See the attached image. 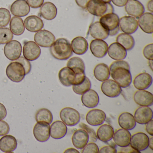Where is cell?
<instances>
[{
  "mask_svg": "<svg viewBox=\"0 0 153 153\" xmlns=\"http://www.w3.org/2000/svg\"><path fill=\"white\" fill-rule=\"evenodd\" d=\"M110 74L114 80L123 88L129 86L132 82V77L130 66L125 61L116 60L111 64Z\"/></svg>",
  "mask_w": 153,
  "mask_h": 153,
  "instance_id": "cell-1",
  "label": "cell"
},
{
  "mask_svg": "<svg viewBox=\"0 0 153 153\" xmlns=\"http://www.w3.org/2000/svg\"><path fill=\"white\" fill-rule=\"evenodd\" d=\"M50 52L53 58L59 60L68 59L73 54L70 43L63 38L55 41L50 48Z\"/></svg>",
  "mask_w": 153,
  "mask_h": 153,
  "instance_id": "cell-2",
  "label": "cell"
},
{
  "mask_svg": "<svg viewBox=\"0 0 153 153\" xmlns=\"http://www.w3.org/2000/svg\"><path fill=\"white\" fill-rule=\"evenodd\" d=\"M86 8L91 15L97 17H102L114 12L112 5L102 0H90Z\"/></svg>",
  "mask_w": 153,
  "mask_h": 153,
  "instance_id": "cell-3",
  "label": "cell"
},
{
  "mask_svg": "<svg viewBox=\"0 0 153 153\" xmlns=\"http://www.w3.org/2000/svg\"><path fill=\"white\" fill-rule=\"evenodd\" d=\"M99 22L111 36H115L119 32L120 19L114 13H110L101 17Z\"/></svg>",
  "mask_w": 153,
  "mask_h": 153,
  "instance_id": "cell-4",
  "label": "cell"
},
{
  "mask_svg": "<svg viewBox=\"0 0 153 153\" xmlns=\"http://www.w3.org/2000/svg\"><path fill=\"white\" fill-rule=\"evenodd\" d=\"M6 74L10 80L16 83L22 81L26 75L23 64L16 61L9 64L6 69Z\"/></svg>",
  "mask_w": 153,
  "mask_h": 153,
  "instance_id": "cell-5",
  "label": "cell"
},
{
  "mask_svg": "<svg viewBox=\"0 0 153 153\" xmlns=\"http://www.w3.org/2000/svg\"><path fill=\"white\" fill-rule=\"evenodd\" d=\"M60 117L62 122L71 127L77 125L80 120L79 112L71 107H65L62 109L60 113Z\"/></svg>",
  "mask_w": 153,
  "mask_h": 153,
  "instance_id": "cell-6",
  "label": "cell"
},
{
  "mask_svg": "<svg viewBox=\"0 0 153 153\" xmlns=\"http://www.w3.org/2000/svg\"><path fill=\"white\" fill-rule=\"evenodd\" d=\"M34 39L35 42L41 47L49 48L55 42V37L52 33L44 29L37 32L35 35Z\"/></svg>",
  "mask_w": 153,
  "mask_h": 153,
  "instance_id": "cell-7",
  "label": "cell"
},
{
  "mask_svg": "<svg viewBox=\"0 0 153 153\" xmlns=\"http://www.w3.org/2000/svg\"><path fill=\"white\" fill-rule=\"evenodd\" d=\"M4 53L8 59L11 61L16 60L20 57L22 53V45L18 41H11L5 45Z\"/></svg>",
  "mask_w": 153,
  "mask_h": 153,
  "instance_id": "cell-8",
  "label": "cell"
},
{
  "mask_svg": "<svg viewBox=\"0 0 153 153\" xmlns=\"http://www.w3.org/2000/svg\"><path fill=\"white\" fill-rule=\"evenodd\" d=\"M149 141V137L146 133L137 132L131 136L130 145L137 151H143L148 147Z\"/></svg>",
  "mask_w": 153,
  "mask_h": 153,
  "instance_id": "cell-9",
  "label": "cell"
},
{
  "mask_svg": "<svg viewBox=\"0 0 153 153\" xmlns=\"http://www.w3.org/2000/svg\"><path fill=\"white\" fill-rule=\"evenodd\" d=\"M101 90L104 94L111 98L119 96L122 92L121 87L112 79H107L101 85Z\"/></svg>",
  "mask_w": 153,
  "mask_h": 153,
  "instance_id": "cell-10",
  "label": "cell"
},
{
  "mask_svg": "<svg viewBox=\"0 0 153 153\" xmlns=\"http://www.w3.org/2000/svg\"><path fill=\"white\" fill-rule=\"evenodd\" d=\"M119 26L123 33L132 34L137 30L138 24L135 18L131 16H125L120 19Z\"/></svg>",
  "mask_w": 153,
  "mask_h": 153,
  "instance_id": "cell-11",
  "label": "cell"
},
{
  "mask_svg": "<svg viewBox=\"0 0 153 153\" xmlns=\"http://www.w3.org/2000/svg\"><path fill=\"white\" fill-rule=\"evenodd\" d=\"M41 54V50L38 45L33 41L27 42L23 47V55L27 59L30 61L38 59Z\"/></svg>",
  "mask_w": 153,
  "mask_h": 153,
  "instance_id": "cell-12",
  "label": "cell"
},
{
  "mask_svg": "<svg viewBox=\"0 0 153 153\" xmlns=\"http://www.w3.org/2000/svg\"><path fill=\"white\" fill-rule=\"evenodd\" d=\"M108 45L102 40H92L90 44V50L92 54L97 58H103L107 53Z\"/></svg>",
  "mask_w": 153,
  "mask_h": 153,
  "instance_id": "cell-13",
  "label": "cell"
},
{
  "mask_svg": "<svg viewBox=\"0 0 153 153\" xmlns=\"http://www.w3.org/2000/svg\"><path fill=\"white\" fill-rule=\"evenodd\" d=\"M106 117V114L103 111L99 109H93L87 114L86 120L89 125L97 126L103 124Z\"/></svg>",
  "mask_w": 153,
  "mask_h": 153,
  "instance_id": "cell-14",
  "label": "cell"
},
{
  "mask_svg": "<svg viewBox=\"0 0 153 153\" xmlns=\"http://www.w3.org/2000/svg\"><path fill=\"white\" fill-rule=\"evenodd\" d=\"M59 78L63 85L69 87L75 85L76 75L72 69L66 67L62 68L59 71Z\"/></svg>",
  "mask_w": 153,
  "mask_h": 153,
  "instance_id": "cell-15",
  "label": "cell"
},
{
  "mask_svg": "<svg viewBox=\"0 0 153 153\" xmlns=\"http://www.w3.org/2000/svg\"><path fill=\"white\" fill-rule=\"evenodd\" d=\"M153 111L149 106H140L134 113V117L136 123L146 124L153 120Z\"/></svg>",
  "mask_w": 153,
  "mask_h": 153,
  "instance_id": "cell-16",
  "label": "cell"
},
{
  "mask_svg": "<svg viewBox=\"0 0 153 153\" xmlns=\"http://www.w3.org/2000/svg\"><path fill=\"white\" fill-rule=\"evenodd\" d=\"M50 124L37 123L33 128V135L36 140L44 142L49 140L50 137Z\"/></svg>",
  "mask_w": 153,
  "mask_h": 153,
  "instance_id": "cell-17",
  "label": "cell"
},
{
  "mask_svg": "<svg viewBox=\"0 0 153 153\" xmlns=\"http://www.w3.org/2000/svg\"><path fill=\"white\" fill-rule=\"evenodd\" d=\"M135 102L140 106H150L153 104V95L145 90H139L133 96Z\"/></svg>",
  "mask_w": 153,
  "mask_h": 153,
  "instance_id": "cell-18",
  "label": "cell"
},
{
  "mask_svg": "<svg viewBox=\"0 0 153 153\" xmlns=\"http://www.w3.org/2000/svg\"><path fill=\"white\" fill-rule=\"evenodd\" d=\"M10 10L13 16L25 17L29 14L30 8L25 0H16L10 6Z\"/></svg>",
  "mask_w": 153,
  "mask_h": 153,
  "instance_id": "cell-19",
  "label": "cell"
},
{
  "mask_svg": "<svg viewBox=\"0 0 153 153\" xmlns=\"http://www.w3.org/2000/svg\"><path fill=\"white\" fill-rule=\"evenodd\" d=\"M127 14L136 18H139L145 12V8L138 0H129L125 5Z\"/></svg>",
  "mask_w": 153,
  "mask_h": 153,
  "instance_id": "cell-20",
  "label": "cell"
},
{
  "mask_svg": "<svg viewBox=\"0 0 153 153\" xmlns=\"http://www.w3.org/2000/svg\"><path fill=\"white\" fill-rule=\"evenodd\" d=\"M131 136L128 130L121 128L114 132L112 138L115 145L120 147H125L129 146Z\"/></svg>",
  "mask_w": 153,
  "mask_h": 153,
  "instance_id": "cell-21",
  "label": "cell"
},
{
  "mask_svg": "<svg viewBox=\"0 0 153 153\" xmlns=\"http://www.w3.org/2000/svg\"><path fill=\"white\" fill-rule=\"evenodd\" d=\"M89 141L87 132L82 129L77 130L73 133L72 142L73 146L78 149H83Z\"/></svg>",
  "mask_w": 153,
  "mask_h": 153,
  "instance_id": "cell-22",
  "label": "cell"
},
{
  "mask_svg": "<svg viewBox=\"0 0 153 153\" xmlns=\"http://www.w3.org/2000/svg\"><path fill=\"white\" fill-rule=\"evenodd\" d=\"M153 82L152 76L146 72L140 73L133 80V85L138 90H146L151 85Z\"/></svg>",
  "mask_w": 153,
  "mask_h": 153,
  "instance_id": "cell-23",
  "label": "cell"
},
{
  "mask_svg": "<svg viewBox=\"0 0 153 153\" xmlns=\"http://www.w3.org/2000/svg\"><path fill=\"white\" fill-rule=\"evenodd\" d=\"M108 55L111 59L115 60H122L127 56L126 50L123 46L117 42L112 43L108 47Z\"/></svg>",
  "mask_w": 153,
  "mask_h": 153,
  "instance_id": "cell-24",
  "label": "cell"
},
{
  "mask_svg": "<svg viewBox=\"0 0 153 153\" xmlns=\"http://www.w3.org/2000/svg\"><path fill=\"white\" fill-rule=\"evenodd\" d=\"M24 25L27 31L36 33L42 30L44 27L43 20L36 16L27 17L24 21Z\"/></svg>",
  "mask_w": 153,
  "mask_h": 153,
  "instance_id": "cell-25",
  "label": "cell"
},
{
  "mask_svg": "<svg viewBox=\"0 0 153 153\" xmlns=\"http://www.w3.org/2000/svg\"><path fill=\"white\" fill-rule=\"evenodd\" d=\"M68 131L66 124L61 121H54L50 128V136L55 139H60L65 137Z\"/></svg>",
  "mask_w": 153,
  "mask_h": 153,
  "instance_id": "cell-26",
  "label": "cell"
},
{
  "mask_svg": "<svg viewBox=\"0 0 153 153\" xmlns=\"http://www.w3.org/2000/svg\"><path fill=\"white\" fill-rule=\"evenodd\" d=\"M81 102L85 107L89 108L96 107L99 102V97L97 93L93 89H89L82 94Z\"/></svg>",
  "mask_w": 153,
  "mask_h": 153,
  "instance_id": "cell-27",
  "label": "cell"
},
{
  "mask_svg": "<svg viewBox=\"0 0 153 153\" xmlns=\"http://www.w3.org/2000/svg\"><path fill=\"white\" fill-rule=\"evenodd\" d=\"M153 15L152 13H143L139 18L138 24L140 29L147 34H152L153 32Z\"/></svg>",
  "mask_w": 153,
  "mask_h": 153,
  "instance_id": "cell-28",
  "label": "cell"
},
{
  "mask_svg": "<svg viewBox=\"0 0 153 153\" xmlns=\"http://www.w3.org/2000/svg\"><path fill=\"white\" fill-rule=\"evenodd\" d=\"M17 147L16 138L11 135H5L0 139V150L4 153L13 152Z\"/></svg>",
  "mask_w": 153,
  "mask_h": 153,
  "instance_id": "cell-29",
  "label": "cell"
},
{
  "mask_svg": "<svg viewBox=\"0 0 153 153\" xmlns=\"http://www.w3.org/2000/svg\"><path fill=\"white\" fill-rule=\"evenodd\" d=\"M71 45L72 52L77 55H83L88 49L87 41L82 36H78L73 39Z\"/></svg>",
  "mask_w": 153,
  "mask_h": 153,
  "instance_id": "cell-30",
  "label": "cell"
},
{
  "mask_svg": "<svg viewBox=\"0 0 153 153\" xmlns=\"http://www.w3.org/2000/svg\"><path fill=\"white\" fill-rule=\"evenodd\" d=\"M90 35L95 39L105 40L109 36L108 32L105 29L99 22H95L89 27Z\"/></svg>",
  "mask_w": 153,
  "mask_h": 153,
  "instance_id": "cell-31",
  "label": "cell"
},
{
  "mask_svg": "<svg viewBox=\"0 0 153 153\" xmlns=\"http://www.w3.org/2000/svg\"><path fill=\"white\" fill-rule=\"evenodd\" d=\"M118 123L121 128L127 130H131L136 126L134 116L128 112L122 113L118 118Z\"/></svg>",
  "mask_w": 153,
  "mask_h": 153,
  "instance_id": "cell-32",
  "label": "cell"
},
{
  "mask_svg": "<svg viewBox=\"0 0 153 153\" xmlns=\"http://www.w3.org/2000/svg\"><path fill=\"white\" fill-rule=\"evenodd\" d=\"M40 13L42 17L44 19L53 20L57 16V7L52 2H45L41 6Z\"/></svg>",
  "mask_w": 153,
  "mask_h": 153,
  "instance_id": "cell-33",
  "label": "cell"
},
{
  "mask_svg": "<svg viewBox=\"0 0 153 153\" xmlns=\"http://www.w3.org/2000/svg\"><path fill=\"white\" fill-rule=\"evenodd\" d=\"M114 134L113 128L109 124L101 125L97 131V138L104 142H107L112 139Z\"/></svg>",
  "mask_w": 153,
  "mask_h": 153,
  "instance_id": "cell-34",
  "label": "cell"
},
{
  "mask_svg": "<svg viewBox=\"0 0 153 153\" xmlns=\"http://www.w3.org/2000/svg\"><path fill=\"white\" fill-rule=\"evenodd\" d=\"M95 77L98 81L104 82L110 77V70L109 67L105 63L97 64L94 71Z\"/></svg>",
  "mask_w": 153,
  "mask_h": 153,
  "instance_id": "cell-35",
  "label": "cell"
},
{
  "mask_svg": "<svg viewBox=\"0 0 153 153\" xmlns=\"http://www.w3.org/2000/svg\"><path fill=\"white\" fill-rule=\"evenodd\" d=\"M67 67L72 69L76 75L85 74V64L82 59L79 57H73L69 60Z\"/></svg>",
  "mask_w": 153,
  "mask_h": 153,
  "instance_id": "cell-36",
  "label": "cell"
},
{
  "mask_svg": "<svg viewBox=\"0 0 153 153\" xmlns=\"http://www.w3.org/2000/svg\"><path fill=\"white\" fill-rule=\"evenodd\" d=\"M116 42L123 46L126 51L132 50L135 44L134 38L128 34H120L116 37Z\"/></svg>",
  "mask_w": 153,
  "mask_h": 153,
  "instance_id": "cell-37",
  "label": "cell"
},
{
  "mask_svg": "<svg viewBox=\"0 0 153 153\" xmlns=\"http://www.w3.org/2000/svg\"><path fill=\"white\" fill-rule=\"evenodd\" d=\"M10 30L16 36H20L25 31V26L23 19L19 17H13L10 24Z\"/></svg>",
  "mask_w": 153,
  "mask_h": 153,
  "instance_id": "cell-38",
  "label": "cell"
},
{
  "mask_svg": "<svg viewBox=\"0 0 153 153\" xmlns=\"http://www.w3.org/2000/svg\"><path fill=\"white\" fill-rule=\"evenodd\" d=\"M36 120L39 123L50 124L52 122L53 116L51 111L46 108L38 110L36 114Z\"/></svg>",
  "mask_w": 153,
  "mask_h": 153,
  "instance_id": "cell-39",
  "label": "cell"
},
{
  "mask_svg": "<svg viewBox=\"0 0 153 153\" xmlns=\"http://www.w3.org/2000/svg\"><path fill=\"white\" fill-rule=\"evenodd\" d=\"M73 91L77 94L82 95L89 90L91 88V81L86 76L85 80L78 85H72Z\"/></svg>",
  "mask_w": 153,
  "mask_h": 153,
  "instance_id": "cell-40",
  "label": "cell"
},
{
  "mask_svg": "<svg viewBox=\"0 0 153 153\" xmlns=\"http://www.w3.org/2000/svg\"><path fill=\"white\" fill-rule=\"evenodd\" d=\"M13 34L8 28L0 27V44L3 45L12 41Z\"/></svg>",
  "mask_w": 153,
  "mask_h": 153,
  "instance_id": "cell-41",
  "label": "cell"
},
{
  "mask_svg": "<svg viewBox=\"0 0 153 153\" xmlns=\"http://www.w3.org/2000/svg\"><path fill=\"white\" fill-rule=\"evenodd\" d=\"M11 19V15L8 10L4 8H0V27L7 26Z\"/></svg>",
  "mask_w": 153,
  "mask_h": 153,
  "instance_id": "cell-42",
  "label": "cell"
},
{
  "mask_svg": "<svg viewBox=\"0 0 153 153\" xmlns=\"http://www.w3.org/2000/svg\"><path fill=\"white\" fill-rule=\"evenodd\" d=\"M79 126L81 129L85 131L88 134V136H89V141H88L95 142L97 141V136L94 129L89 127L88 125L85 124L84 123H80Z\"/></svg>",
  "mask_w": 153,
  "mask_h": 153,
  "instance_id": "cell-43",
  "label": "cell"
},
{
  "mask_svg": "<svg viewBox=\"0 0 153 153\" xmlns=\"http://www.w3.org/2000/svg\"><path fill=\"white\" fill-rule=\"evenodd\" d=\"M99 148L94 142H90L87 144L83 149L81 153H98Z\"/></svg>",
  "mask_w": 153,
  "mask_h": 153,
  "instance_id": "cell-44",
  "label": "cell"
},
{
  "mask_svg": "<svg viewBox=\"0 0 153 153\" xmlns=\"http://www.w3.org/2000/svg\"><path fill=\"white\" fill-rule=\"evenodd\" d=\"M153 44L148 45L144 47L143 51V55L149 60H153Z\"/></svg>",
  "mask_w": 153,
  "mask_h": 153,
  "instance_id": "cell-45",
  "label": "cell"
},
{
  "mask_svg": "<svg viewBox=\"0 0 153 153\" xmlns=\"http://www.w3.org/2000/svg\"><path fill=\"white\" fill-rule=\"evenodd\" d=\"M16 61L19 62L23 64L25 69L26 74L27 75L29 72H30L31 70V64L30 62H29L28 60L26 59L25 58H24L23 56L19 57L18 59L16 60Z\"/></svg>",
  "mask_w": 153,
  "mask_h": 153,
  "instance_id": "cell-46",
  "label": "cell"
},
{
  "mask_svg": "<svg viewBox=\"0 0 153 153\" xmlns=\"http://www.w3.org/2000/svg\"><path fill=\"white\" fill-rule=\"evenodd\" d=\"M9 125L5 121L0 120V136H4L9 132Z\"/></svg>",
  "mask_w": 153,
  "mask_h": 153,
  "instance_id": "cell-47",
  "label": "cell"
},
{
  "mask_svg": "<svg viewBox=\"0 0 153 153\" xmlns=\"http://www.w3.org/2000/svg\"><path fill=\"white\" fill-rule=\"evenodd\" d=\"M44 0H27V2L32 8H39L44 3Z\"/></svg>",
  "mask_w": 153,
  "mask_h": 153,
  "instance_id": "cell-48",
  "label": "cell"
},
{
  "mask_svg": "<svg viewBox=\"0 0 153 153\" xmlns=\"http://www.w3.org/2000/svg\"><path fill=\"white\" fill-rule=\"evenodd\" d=\"M100 153H116L117 149L115 148V146L114 145L111 146H105L103 147L100 150L99 152Z\"/></svg>",
  "mask_w": 153,
  "mask_h": 153,
  "instance_id": "cell-49",
  "label": "cell"
},
{
  "mask_svg": "<svg viewBox=\"0 0 153 153\" xmlns=\"http://www.w3.org/2000/svg\"><path fill=\"white\" fill-rule=\"evenodd\" d=\"M146 132L148 133L150 136H153V120L149 121L147 123H146Z\"/></svg>",
  "mask_w": 153,
  "mask_h": 153,
  "instance_id": "cell-50",
  "label": "cell"
},
{
  "mask_svg": "<svg viewBox=\"0 0 153 153\" xmlns=\"http://www.w3.org/2000/svg\"><path fill=\"white\" fill-rule=\"evenodd\" d=\"M7 115V111L5 106L0 103V120L6 118Z\"/></svg>",
  "mask_w": 153,
  "mask_h": 153,
  "instance_id": "cell-51",
  "label": "cell"
},
{
  "mask_svg": "<svg viewBox=\"0 0 153 153\" xmlns=\"http://www.w3.org/2000/svg\"><path fill=\"white\" fill-rule=\"evenodd\" d=\"M119 153H140V151H137V150H136V149H134L132 148L131 146H128L125 147H122V149H121L120 151L119 152Z\"/></svg>",
  "mask_w": 153,
  "mask_h": 153,
  "instance_id": "cell-52",
  "label": "cell"
},
{
  "mask_svg": "<svg viewBox=\"0 0 153 153\" xmlns=\"http://www.w3.org/2000/svg\"><path fill=\"white\" fill-rule=\"evenodd\" d=\"M75 1H76V3L79 7L85 9L86 8L90 0H75Z\"/></svg>",
  "mask_w": 153,
  "mask_h": 153,
  "instance_id": "cell-53",
  "label": "cell"
},
{
  "mask_svg": "<svg viewBox=\"0 0 153 153\" xmlns=\"http://www.w3.org/2000/svg\"><path fill=\"white\" fill-rule=\"evenodd\" d=\"M128 0H111L115 6L118 7H123L125 6Z\"/></svg>",
  "mask_w": 153,
  "mask_h": 153,
  "instance_id": "cell-54",
  "label": "cell"
},
{
  "mask_svg": "<svg viewBox=\"0 0 153 153\" xmlns=\"http://www.w3.org/2000/svg\"><path fill=\"white\" fill-rule=\"evenodd\" d=\"M147 8L148 10L151 12V13L153 12V0H150L148 2L147 5Z\"/></svg>",
  "mask_w": 153,
  "mask_h": 153,
  "instance_id": "cell-55",
  "label": "cell"
},
{
  "mask_svg": "<svg viewBox=\"0 0 153 153\" xmlns=\"http://www.w3.org/2000/svg\"><path fill=\"white\" fill-rule=\"evenodd\" d=\"M64 153H79V151L74 148H69L65 150Z\"/></svg>",
  "mask_w": 153,
  "mask_h": 153,
  "instance_id": "cell-56",
  "label": "cell"
},
{
  "mask_svg": "<svg viewBox=\"0 0 153 153\" xmlns=\"http://www.w3.org/2000/svg\"><path fill=\"white\" fill-rule=\"evenodd\" d=\"M153 136H151V137L149 138V146L150 149L153 150Z\"/></svg>",
  "mask_w": 153,
  "mask_h": 153,
  "instance_id": "cell-57",
  "label": "cell"
},
{
  "mask_svg": "<svg viewBox=\"0 0 153 153\" xmlns=\"http://www.w3.org/2000/svg\"><path fill=\"white\" fill-rule=\"evenodd\" d=\"M149 66L152 70H153V60H149Z\"/></svg>",
  "mask_w": 153,
  "mask_h": 153,
  "instance_id": "cell-58",
  "label": "cell"
},
{
  "mask_svg": "<svg viewBox=\"0 0 153 153\" xmlns=\"http://www.w3.org/2000/svg\"><path fill=\"white\" fill-rule=\"evenodd\" d=\"M102 1H104V2H107V3H110L111 1V0H102Z\"/></svg>",
  "mask_w": 153,
  "mask_h": 153,
  "instance_id": "cell-59",
  "label": "cell"
}]
</instances>
